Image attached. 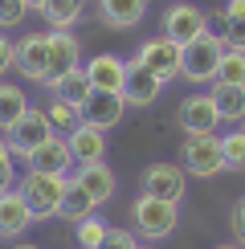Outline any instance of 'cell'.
Returning <instances> with one entry per match:
<instances>
[{"instance_id":"27","label":"cell","mask_w":245,"mask_h":249,"mask_svg":"<svg viewBox=\"0 0 245 249\" xmlns=\"http://www.w3.org/2000/svg\"><path fill=\"white\" fill-rule=\"evenodd\" d=\"M45 115H49V123H53V131H61V135H70L74 127H82V115H78V107H74V102H61V98H49Z\"/></svg>"},{"instance_id":"30","label":"cell","mask_w":245,"mask_h":249,"mask_svg":"<svg viewBox=\"0 0 245 249\" xmlns=\"http://www.w3.org/2000/svg\"><path fill=\"white\" fill-rule=\"evenodd\" d=\"M29 13H33L29 0H0V29H17Z\"/></svg>"},{"instance_id":"5","label":"cell","mask_w":245,"mask_h":249,"mask_svg":"<svg viewBox=\"0 0 245 249\" xmlns=\"http://www.w3.org/2000/svg\"><path fill=\"white\" fill-rule=\"evenodd\" d=\"M131 61H139V66H147L156 78L172 82V78H180V70H184V45H176L172 37L159 33V37H147V41H143Z\"/></svg>"},{"instance_id":"13","label":"cell","mask_w":245,"mask_h":249,"mask_svg":"<svg viewBox=\"0 0 245 249\" xmlns=\"http://www.w3.org/2000/svg\"><path fill=\"white\" fill-rule=\"evenodd\" d=\"M29 172H49V176H70V168H78L74 155H70V143L66 135H53V139H45L37 151L25 155Z\"/></svg>"},{"instance_id":"3","label":"cell","mask_w":245,"mask_h":249,"mask_svg":"<svg viewBox=\"0 0 245 249\" xmlns=\"http://www.w3.org/2000/svg\"><path fill=\"white\" fill-rule=\"evenodd\" d=\"M180 168L184 176H196V180H212V176L229 172L225 168V151H221V135H184L180 143Z\"/></svg>"},{"instance_id":"4","label":"cell","mask_w":245,"mask_h":249,"mask_svg":"<svg viewBox=\"0 0 245 249\" xmlns=\"http://www.w3.org/2000/svg\"><path fill=\"white\" fill-rule=\"evenodd\" d=\"M221 53H225L221 37H212V33L196 37L192 45H184V70H180V78H188L192 86H209V82H217Z\"/></svg>"},{"instance_id":"12","label":"cell","mask_w":245,"mask_h":249,"mask_svg":"<svg viewBox=\"0 0 245 249\" xmlns=\"http://www.w3.org/2000/svg\"><path fill=\"white\" fill-rule=\"evenodd\" d=\"M143 196H156V200H184V168L180 163H151L143 172Z\"/></svg>"},{"instance_id":"20","label":"cell","mask_w":245,"mask_h":249,"mask_svg":"<svg viewBox=\"0 0 245 249\" xmlns=\"http://www.w3.org/2000/svg\"><path fill=\"white\" fill-rule=\"evenodd\" d=\"M66 143H70V155H74V163H102L106 160V131H98V127H74L66 135Z\"/></svg>"},{"instance_id":"38","label":"cell","mask_w":245,"mask_h":249,"mask_svg":"<svg viewBox=\"0 0 245 249\" xmlns=\"http://www.w3.org/2000/svg\"><path fill=\"white\" fill-rule=\"evenodd\" d=\"M139 249H156V245H139Z\"/></svg>"},{"instance_id":"25","label":"cell","mask_w":245,"mask_h":249,"mask_svg":"<svg viewBox=\"0 0 245 249\" xmlns=\"http://www.w3.org/2000/svg\"><path fill=\"white\" fill-rule=\"evenodd\" d=\"M94 213H98V204L90 200V196L82 192L74 180H70V188H66V200H61V213H57V216H66V221H74V225H78V221H86V216H94Z\"/></svg>"},{"instance_id":"21","label":"cell","mask_w":245,"mask_h":249,"mask_svg":"<svg viewBox=\"0 0 245 249\" xmlns=\"http://www.w3.org/2000/svg\"><path fill=\"white\" fill-rule=\"evenodd\" d=\"M90 94V78H86V66L70 70V74H61L49 82V98H61V102H74V107H82Z\"/></svg>"},{"instance_id":"15","label":"cell","mask_w":245,"mask_h":249,"mask_svg":"<svg viewBox=\"0 0 245 249\" xmlns=\"http://www.w3.org/2000/svg\"><path fill=\"white\" fill-rule=\"evenodd\" d=\"M70 180H74L78 188H82V192L90 196V200L98 204V209H102V204H110V200H115V188H119L115 172H110L106 163H78V172L70 176Z\"/></svg>"},{"instance_id":"28","label":"cell","mask_w":245,"mask_h":249,"mask_svg":"<svg viewBox=\"0 0 245 249\" xmlns=\"http://www.w3.org/2000/svg\"><path fill=\"white\" fill-rule=\"evenodd\" d=\"M74 237H78V249H102V241H106V221L98 213L86 216V221L74 225Z\"/></svg>"},{"instance_id":"14","label":"cell","mask_w":245,"mask_h":249,"mask_svg":"<svg viewBox=\"0 0 245 249\" xmlns=\"http://www.w3.org/2000/svg\"><path fill=\"white\" fill-rule=\"evenodd\" d=\"M86 78L90 90H102V94H122V82H127V57L119 53H98L86 61Z\"/></svg>"},{"instance_id":"36","label":"cell","mask_w":245,"mask_h":249,"mask_svg":"<svg viewBox=\"0 0 245 249\" xmlns=\"http://www.w3.org/2000/svg\"><path fill=\"white\" fill-rule=\"evenodd\" d=\"M217 249H241V245H237V241H233V245H217Z\"/></svg>"},{"instance_id":"24","label":"cell","mask_w":245,"mask_h":249,"mask_svg":"<svg viewBox=\"0 0 245 249\" xmlns=\"http://www.w3.org/2000/svg\"><path fill=\"white\" fill-rule=\"evenodd\" d=\"M25 110H29V94L17 86V82H0V131L17 127Z\"/></svg>"},{"instance_id":"16","label":"cell","mask_w":245,"mask_h":249,"mask_svg":"<svg viewBox=\"0 0 245 249\" xmlns=\"http://www.w3.org/2000/svg\"><path fill=\"white\" fill-rule=\"evenodd\" d=\"M180 123H184V135H217L221 115H217L212 94H192V98H184Z\"/></svg>"},{"instance_id":"2","label":"cell","mask_w":245,"mask_h":249,"mask_svg":"<svg viewBox=\"0 0 245 249\" xmlns=\"http://www.w3.org/2000/svg\"><path fill=\"white\" fill-rule=\"evenodd\" d=\"M66 188H70V176H49V172H25V180H20V196L37 221H53L61 213Z\"/></svg>"},{"instance_id":"17","label":"cell","mask_w":245,"mask_h":249,"mask_svg":"<svg viewBox=\"0 0 245 249\" xmlns=\"http://www.w3.org/2000/svg\"><path fill=\"white\" fill-rule=\"evenodd\" d=\"M209 33L221 37L225 49H245V0H229L221 17H209Z\"/></svg>"},{"instance_id":"7","label":"cell","mask_w":245,"mask_h":249,"mask_svg":"<svg viewBox=\"0 0 245 249\" xmlns=\"http://www.w3.org/2000/svg\"><path fill=\"white\" fill-rule=\"evenodd\" d=\"M159 29H163V37H172L176 45H192L196 37L209 33V13L196 4H168L163 8V17H159Z\"/></svg>"},{"instance_id":"35","label":"cell","mask_w":245,"mask_h":249,"mask_svg":"<svg viewBox=\"0 0 245 249\" xmlns=\"http://www.w3.org/2000/svg\"><path fill=\"white\" fill-rule=\"evenodd\" d=\"M13 249H41V245H33V241H17Z\"/></svg>"},{"instance_id":"11","label":"cell","mask_w":245,"mask_h":249,"mask_svg":"<svg viewBox=\"0 0 245 249\" xmlns=\"http://www.w3.org/2000/svg\"><path fill=\"white\" fill-rule=\"evenodd\" d=\"M163 86H168V82L156 78L147 66L127 61V82H122V102H127V107H151V102H159Z\"/></svg>"},{"instance_id":"22","label":"cell","mask_w":245,"mask_h":249,"mask_svg":"<svg viewBox=\"0 0 245 249\" xmlns=\"http://www.w3.org/2000/svg\"><path fill=\"white\" fill-rule=\"evenodd\" d=\"M37 13L45 17L49 29H74L82 20V13H86V0H45Z\"/></svg>"},{"instance_id":"29","label":"cell","mask_w":245,"mask_h":249,"mask_svg":"<svg viewBox=\"0 0 245 249\" xmlns=\"http://www.w3.org/2000/svg\"><path fill=\"white\" fill-rule=\"evenodd\" d=\"M221 151H225V168L229 172H245V131L221 135Z\"/></svg>"},{"instance_id":"32","label":"cell","mask_w":245,"mask_h":249,"mask_svg":"<svg viewBox=\"0 0 245 249\" xmlns=\"http://www.w3.org/2000/svg\"><path fill=\"white\" fill-rule=\"evenodd\" d=\"M102 249H139V237L127 233V229H106V241Z\"/></svg>"},{"instance_id":"33","label":"cell","mask_w":245,"mask_h":249,"mask_svg":"<svg viewBox=\"0 0 245 249\" xmlns=\"http://www.w3.org/2000/svg\"><path fill=\"white\" fill-rule=\"evenodd\" d=\"M229 225H233V237H237V245L245 249V196L237 204H233V213H229Z\"/></svg>"},{"instance_id":"6","label":"cell","mask_w":245,"mask_h":249,"mask_svg":"<svg viewBox=\"0 0 245 249\" xmlns=\"http://www.w3.org/2000/svg\"><path fill=\"white\" fill-rule=\"evenodd\" d=\"M53 135L57 131H53V123H49V115H45V110H37V107H29L25 115H20L17 127L4 131V143H8V151H13L17 160H25L29 151H37L41 143L53 139Z\"/></svg>"},{"instance_id":"18","label":"cell","mask_w":245,"mask_h":249,"mask_svg":"<svg viewBox=\"0 0 245 249\" xmlns=\"http://www.w3.org/2000/svg\"><path fill=\"white\" fill-rule=\"evenodd\" d=\"M78 61H82L78 37L70 33V29H49V82L61 78V74H70V70H78Z\"/></svg>"},{"instance_id":"26","label":"cell","mask_w":245,"mask_h":249,"mask_svg":"<svg viewBox=\"0 0 245 249\" xmlns=\"http://www.w3.org/2000/svg\"><path fill=\"white\" fill-rule=\"evenodd\" d=\"M217 82H225V86H245V49H225L221 53Z\"/></svg>"},{"instance_id":"31","label":"cell","mask_w":245,"mask_h":249,"mask_svg":"<svg viewBox=\"0 0 245 249\" xmlns=\"http://www.w3.org/2000/svg\"><path fill=\"white\" fill-rule=\"evenodd\" d=\"M13 180H17V155L8 151L4 135H0V192H8V188H13Z\"/></svg>"},{"instance_id":"1","label":"cell","mask_w":245,"mask_h":249,"mask_svg":"<svg viewBox=\"0 0 245 249\" xmlns=\"http://www.w3.org/2000/svg\"><path fill=\"white\" fill-rule=\"evenodd\" d=\"M131 225H135V237H143L147 245L168 241L180 225V204L172 200H156V196H139L131 204Z\"/></svg>"},{"instance_id":"10","label":"cell","mask_w":245,"mask_h":249,"mask_svg":"<svg viewBox=\"0 0 245 249\" xmlns=\"http://www.w3.org/2000/svg\"><path fill=\"white\" fill-rule=\"evenodd\" d=\"M78 115L86 127H98V131H110L119 127L122 115H127V102H122V94H102V90H90L86 102L78 107Z\"/></svg>"},{"instance_id":"37","label":"cell","mask_w":245,"mask_h":249,"mask_svg":"<svg viewBox=\"0 0 245 249\" xmlns=\"http://www.w3.org/2000/svg\"><path fill=\"white\" fill-rule=\"evenodd\" d=\"M29 4H33V8H41V4H45V0H29Z\"/></svg>"},{"instance_id":"39","label":"cell","mask_w":245,"mask_h":249,"mask_svg":"<svg viewBox=\"0 0 245 249\" xmlns=\"http://www.w3.org/2000/svg\"><path fill=\"white\" fill-rule=\"evenodd\" d=\"M241 131H245V127H241Z\"/></svg>"},{"instance_id":"8","label":"cell","mask_w":245,"mask_h":249,"mask_svg":"<svg viewBox=\"0 0 245 249\" xmlns=\"http://www.w3.org/2000/svg\"><path fill=\"white\" fill-rule=\"evenodd\" d=\"M17 74L25 82H37V86H45L49 82V33H29L20 37L17 45Z\"/></svg>"},{"instance_id":"19","label":"cell","mask_w":245,"mask_h":249,"mask_svg":"<svg viewBox=\"0 0 245 249\" xmlns=\"http://www.w3.org/2000/svg\"><path fill=\"white\" fill-rule=\"evenodd\" d=\"M98 17L106 29H139L143 17H147V0H98Z\"/></svg>"},{"instance_id":"9","label":"cell","mask_w":245,"mask_h":249,"mask_svg":"<svg viewBox=\"0 0 245 249\" xmlns=\"http://www.w3.org/2000/svg\"><path fill=\"white\" fill-rule=\"evenodd\" d=\"M33 225H37V216H33V209L25 204L20 188L0 192V241H20Z\"/></svg>"},{"instance_id":"23","label":"cell","mask_w":245,"mask_h":249,"mask_svg":"<svg viewBox=\"0 0 245 249\" xmlns=\"http://www.w3.org/2000/svg\"><path fill=\"white\" fill-rule=\"evenodd\" d=\"M212 102H217L221 123H245V86H212Z\"/></svg>"},{"instance_id":"34","label":"cell","mask_w":245,"mask_h":249,"mask_svg":"<svg viewBox=\"0 0 245 249\" xmlns=\"http://www.w3.org/2000/svg\"><path fill=\"white\" fill-rule=\"evenodd\" d=\"M13 66H17V41H8L4 33H0V78H4Z\"/></svg>"}]
</instances>
